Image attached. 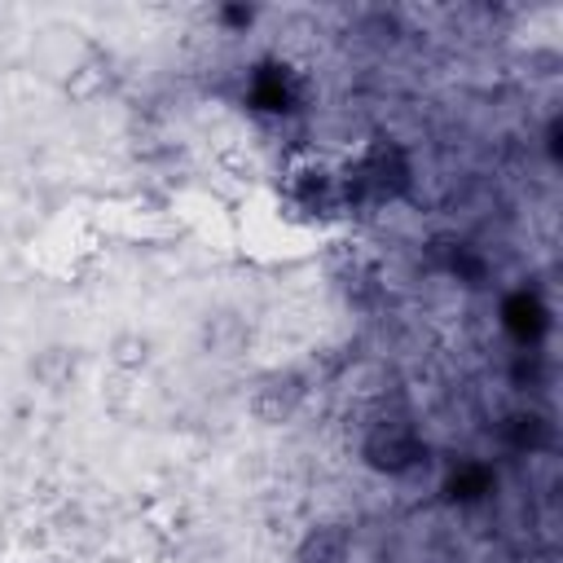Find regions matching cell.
<instances>
[{"label":"cell","mask_w":563,"mask_h":563,"mask_svg":"<svg viewBox=\"0 0 563 563\" xmlns=\"http://www.w3.org/2000/svg\"><path fill=\"white\" fill-rule=\"evenodd\" d=\"M361 453H365V462H369L374 471L405 475V471H413V466L427 457V444H422L418 427H413L405 413H378V418L365 427Z\"/></svg>","instance_id":"cell-1"},{"label":"cell","mask_w":563,"mask_h":563,"mask_svg":"<svg viewBox=\"0 0 563 563\" xmlns=\"http://www.w3.org/2000/svg\"><path fill=\"white\" fill-rule=\"evenodd\" d=\"M405 185H409V158H405V150L391 145V141H374L356 158V167L347 176V198L352 202H387V198H400Z\"/></svg>","instance_id":"cell-2"},{"label":"cell","mask_w":563,"mask_h":563,"mask_svg":"<svg viewBox=\"0 0 563 563\" xmlns=\"http://www.w3.org/2000/svg\"><path fill=\"white\" fill-rule=\"evenodd\" d=\"M35 62L44 66V75L75 84V75L88 70V62H92V44L75 26H44L40 44H35Z\"/></svg>","instance_id":"cell-3"},{"label":"cell","mask_w":563,"mask_h":563,"mask_svg":"<svg viewBox=\"0 0 563 563\" xmlns=\"http://www.w3.org/2000/svg\"><path fill=\"white\" fill-rule=\"evenodd\" d=\"M299 405H303V378H299L295 369H268V374L255 383V391H251V409H255V418L268 422V427L290 422V418L299 413Z\"/></svg>","instance_id":"cell-4"},{"label":"cell","mask_w":563,"mask_h":563,"mask_svg":"<svg viewBox=\"0 0 563 563\" xmlns=\"http://www.w3.org/2000/svg\"><path fill=\"white\" fill-rule=\"evenodd\" d=\"M198 343H202L207 356L233 361V356L246 352V343H251V325H246L233 308H220V312H211V317L198 325Z\"/></svg>","instance_id":"cell-5"},{"label":"cell","mask_w":563,"mask_h":563,"mask_svg":"<svg viewBox=\"0 0 563 563\" xmlns=\"http://www.w3.org/2000/svg\"><path fill=\"white\" fill-rule=\"evenodd\" d=\"M295 563H352V541H347L343 528L321 523V528H312V532L299 541Z\"/></svg>","instance_id":"cell-6"},{"label":"cell","mask_w":563,"mask_h":563,"mask_svg":"<svg viewBox=\"0 0 563 563\" xmlns=\"http://www.w3.org/2000/svg\"><path fill=\"white\" fill-rule=\"evenodd\" d=\"M501 317H506V330L519 334L523 343L541 339V330H545V308H541V299H537L532 290H515V295L501 303Z\"/></svg>","instance_id":"cell-7"},{"label":"cell","mask_w":563,"mask_h":563,"mask_svg":"<svg viewBox=\"0 0 563 563\" xmlns=\"http://www.w3.org/2000/svg\"><path fill=\"white\" fill-rule=\"evenodd\" d=\"M31 378H35L40 387H48V391H62V387L75 378V347L53 343V347L35 352V361H31Z\"/></svg>","instance_id":"cell-8"},{"label":"cell","mask_w":563,"mask_h":563,"mask_svg":"<svg viewBox=\"0 0 563 563\" xmlns=\"http://www.w3.org/2000/svg\"><path fill=\"white\" fill-rule=\"evenodd\" d=\"M295 202H299L303 211H330V207L343 202V194L334 189V180H330L325 172H303V176L295 180Z\"/></svg>","instance_id":"cell-9"},{"label":"cell","mask_w":563,"mask_h":563,"mask_svg":"<svg viewBox=\"0 0 563 563\" xmlns=\"http://www.w3.org/2000/svg\"><path fill=\"white\" fill-rule=\"evenodd\" d=\"M251 101H255L260 110H286V106H290V84H286V75H282L277 66H264V70L255 75V84H251Z\"/></svg>","instance_id":"cell-10"},{"label":"cell","mask_w":563,"mask_h":563,"mask_svg":"<svg viewBox=\"0 0 563 563\" xmlns=\"http://www.w3.org/2000/svg\"><path fill=\"white\" fill-rule=\"evenodd\" d=\"M488 484H493L488 466H479V462H462V466L449 475V497H457V501H475V497L488 493Z\"/></svg>","instance_id":"cell-11"},{"label":"cell","mask_w":563,"mask_h":563,"mask_svg":"<svg viewBox=\"0 0 563 563\" xmlns=\"http://www.w3.org/2000/svg\"><path fill=\"white\" fill-rule=\"evenodd\" d=\"M506 435H510L515 449H541V444L550 440V422H545L541 413H515V418L506 422Z\"/></svg>","instance_id":"cell-12"},{"label":"cell","mask_w":563,"mask_h":563,"mask_svg":"<svg viewBox=\"0 0 563 563\" xmlns=\"http://www.w3.org/2000/svg\"><path fill=\"white\" fill-rule=\"evenodd\" d=\"M110 356H114V365H145V356H150V339L145 334H119L114 343H110Z\"/></svg>","instance_id":"cell-13"},{"label":"cell","mask_w":563,"mask_h":563,"mask_svg":"<svg viewBox=\"0 0 563 563\" xmlns=\"http://www.w3.org/2000/svg\"><path fill=\"white\" fill-rule=\"evenodd\" d=\"M440 246H449V273H457V277H466V282H479V273H484V264H479V255L466 246V242H440Z\"/></svg>","instance_id":"cell-14"}]
</instances>
